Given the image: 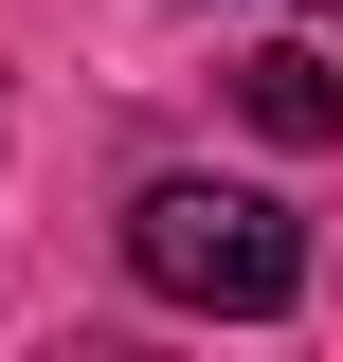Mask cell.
I'll return each mask as SVG.
<instances>
[{
	"mask_svg": "<svg viewBox=\"0 0 343 362\" xmlns=\"http://www.w3.org/2000/svg\"><path fill=\"white\" fill-rule=\"evenodd\" d=\"M127 272L163 290V308H217V326H271L307 308V218L271 199V181H217V163H163L127 199Z\"/></svg>",
	"mask_w": 343,
	"mask_h": 362,
	"instance_id": "6da1fadb",
	"label": "cell"
},
{
	"mask_svg": "<svg viewBox=\"0 0 343 362\" xmlns=\"http://www.w3.org/2000/svg\"><path fill=\"white\" fill-rule=\"evenodd\" d=\"M235 127H271V145H343V54H307V37L235 54Z\"/></svg>",
	"mask_w": 343,
	"mask_h": 362,
	"instance_id": "7a4b0ae2",
	"label": "cell"
}]
</instances>
